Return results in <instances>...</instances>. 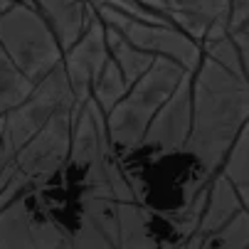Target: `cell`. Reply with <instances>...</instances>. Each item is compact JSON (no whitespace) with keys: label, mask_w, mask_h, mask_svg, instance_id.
<instances>
[{"label":"cell","mask_w":249,"mask_h":249,"mask_svg":"<svg viewBox=\"0 0 249 249\" xmlns=\"http://www.w3.org/2000/svg\"><path fill=\"white\" fill-rule=\"evenodd\" d=\"M153 210L143 200H119L121 247H158L160 239L153 230Z\"/></svg>","instance_id":"obj_13"},{"label":"cell","mask_w":249,"mask_h":249,"mask_svg":"<svg viewBox=\"0 0 249 249\" xmlns=\"http://www.w3.org/2000/svg\"><path fill=\"white\" fill-rule=\"evenodd\" d=\"M91 3H99V0H91Z\"/></svg>","instance_id":"obj_23"},{"label":"cell","mask_w":249,"mask_h":249,"mask_svg":"<svg viewBox=\"0 0 249 249\" xmlns=\"http://www.w3.org/2000/svg\"><path fill=\"white\" fill-rule=\"evenodd\" d=\"M232 0H168V18L200 45L222 37L230 30Z\"/></svg>","instance_id":"obj_10"},{"label":"cell","mask_w":249,"mask_h":249,"mask_svg":"<svg viewBox=\"0 0 249 249\" xmlns=\"http://www.w3.org/2000/svg\"><path fill=\"white\" fill-rule=\"evenodd\" d=\"M35 8L54 30L62 50L72 47L79 40V35L87 30L96 13L91 0H35Z\"/></svg>","instance_id":"obj_12"},{"label":"cell","mask_w":249,"mask_h":249,"mask_svg":"<svg viewBox=\"0 0 249 249\" xmlns=\"http://www.w3.org/2000/svg\"><path fill=\"white\" fill-rule=\"evenodd\" d=\"M242 207H244V202H242L237 188L230 183V178L222 170H217L210 178L207 202H205V210H202V217H200L195 232L188 237L185 247H202L205 239L210 234H215L222 225H227Z\"/></svg>","instance_id":"obj_11"},{"label":"cell","mask_w":249,"mask_h":249,"mask_svg":"<svg viewBox=\"0 0 249 249\" xmlns=\"http://www.w3.org/2000/svg\"><path fill=\"white\" fill-rule=\"evenodd\" d=\"M202 247H249V207L244 205L227 225L210 234Z\"/></svg>","instance_id":"obj_18"},{"label":"cell","mask_w":249,"mask_h":249,"mask_svg":"<svg viewBox=\"0 0 249 249\" xmlns=\"http://www.w3.org/2000/svg\"><path fill=\"white\" fill-rule=\"evenodd\" d=\"M141 3H146L148 8H153V10H158V13H163L165 18H168V0H141ZM173 22V20H170Z\"/></svg>","instance_id":"obj_20"},{"label":"cell","mask_w":249,"mask_h":249,"mask_svg":"<svg viewBox=\"0 0 249 249\" xmlns=\"http://www.w3.org/2000/svg\"><path fill=\"white\" fill-rule=\"evenodd\" d=\"M188 72V67L170 57H156L148 72L138 82H133L126 96L106 114L111 146L121 156V160L141 151V143H143V136L153 116L165 104V99L175 91V87L185 79Z\"/></svg>","instance_id":"obj_2"},{"label":"cell","mask_w":249,"mask_h":249,"mask_svg":"<svg viewBox=\"0 0 249 249\" xmlns=\"http://www.w3.org/2000/svg\"><path fill=\"white\" fill-rule=\"evenodd\" d=\"M0 247H72L69 232L25 190L0 210Z\"/></svg>","instance_id":"obj_7"},{"label":"cell","mask_w":249,"mask_h":249,"mask_svg":"<svg viewBox=\"0 0 249 249\" xmlns=\"http://www.w3.org/2000/svg\"><path fill=\"white\" fill-rule=\"evenodd\" d=\"M94 8L101 15V20L109 27H114L116 32H121L131 45L146 50L156 57H170L188 69H195L197 62L202 59V45L173 22L136 20V18L121 13L119 8H114L111 3H106V0L94 3Z\"/></svg>","instance_id":"obj_5"},{"label":"cell","mask_w":249,"mask_h":249,"mask_svg":"<svg viewBox=\"0 0 249 249\" xmlns=\"http://www.w3.org/2000/svg\"><path fill=\"white\" fill-rule=\"evenodd\" d=\"M109 57L111 52H109V40H106V22L101 20L99 13H94L91 22L79 35V40L72 47H67L62 57V67L79 101L91 96L94 79L99 77Z\"/></svg>","instance_id":"obj_9"},{"label":"cell","mask_w":249,"mask_h":249,"mask_svg":"<svg viewBox=\"0 0 249 249\" xmlns=\"http://www.w3.org/2000/svg\"><path fill=\"white\" fill-rule=\"evenodd\" d=\"M0 45L32 82L47 77L64 57L54 30L30 3H13L0 13Z\"/></svg>","instance_id":"obj_3"},{"label":"cell","mask_w":249,"mask_h":249,"mask_svg":"<svg viewBox=\"0 0 249 249\" xmlns=\"http://www.w3.org/2000/svg\"><path fill=\"white\" fill-rule=\"evenodd\" d=\"M128 87L131 84H128L126 74L121 72V67L114 62V57H109V59H106V64H104V69L99 72V77L94 79L91 96H94V101L101 106V109L109 114L114 106L126 96Z\"/></svg>","instance_id":"obj_17"},{"label":"cell","mask_w":249,"mask_h":249,"mask_svg":"<svg viewBox=\"0 0 249 249\" xmlns=\"http://www.w3.org/2000/svg\"><path fill=\"white\" fill-rule=\"evenodd\" d=\"M13 3H30V5H35V0H13Z\"/></svg>","instance_id":"obj_21"},{"label":"cell","mask_w":249,"mask_h":249,"mask_svg":"<svg viewBox=\"0 0 249 249\" xmlns=\"http://www.w3.org/2000/svg\"><path fill=\"white\" fill-rule=\"evenodd\" d=\"M232 37L237 42V50H239V59H242V72H244V79L249 82V32L247 30H234Z\"/></svg>","instance_id":"obj_19"},{"label":"cell","mask_w":249,"mask_h":249,"mask_svg":"<svg viewBox=\"0 0 249 249\" xmlns=\"http://www.w3.org/2000/svg\"><path fill=\"white\" fill-rule=\"evenodd\" d=\"M242 30H247V32H249V20H247V25H244V27H242Z\"/></svg>","instance_id":"obj_22"},{"label":"cell","mask_w":249,"mask_h":249,"mask_svg":"<svg viewBox=\"0 0 249 249\" xmlns=\"http://www.w3.org/2000/svg\"><path fill=\"white\" fill-rule=\"evenodd\" d=\"M249 121V82L202 52L193 69V128L185 153L202 173L215 175L234 138Z\"/></svg>","instance_id":"obj_1"},{"label":"cell","mask_w":249,"mask_h":249,"mask_svg":"<svg viewBox=\"0 0 249 249\" xmlns=\"http://www.w3.org/2000/svg\"><path fill=\"white\" fill-rule=\"evenodd\" d=\"M79 99L69 84L64 67H54L47 77H42L35 89L5 116H0V138L20 151L27 141L37 133L57 111L77 106Z\"/></svg>","instance_id":"obj_4"},{"label":"cell","mask_w":249,"mask_h":249,"mask_svg":"<svg viewBox=\"0 0 249 249\" xmlns=\"http://www.w3.org/2000/svg\"><path fill=\"white\" fill-rule=\"evenodd\" d=\"M77 106L57 111L27 143L18 151V175L27 183V188H45L50 180L62 175L69 160L72 146V116Z\"/></svg>","instance_id":"obj_6"},{"label":"cell","mask_w":249,"mask_h":249,"mask_svg":"<svg viewBox=\"0 0 249 249\" xmlns=\"http://www.w3.org/2000/svg\"><path fill=\"white\" fill-rule=\"evenodd\" d=\"M106 40H109V52H111L114 62L121 67V72L126 74L128 84L138 82L151 69V64L156 62V54H151L146 50L131 45L121 32H116L109 25H106Z\"/></svg>","instance_id":"obj_14"},{"label":"cell","mask_w":249,"mask_h":249,"mask_svg":"<svg viewBox=\"0 0 249 249\" xmlns=\"http://www.w3.org/2000/svg\"><path fill=\"white\" fill-rule=\"evenodd\" d=\"M35 84L22 69L13 62L8 50L0 45V116H5L35 89Z\"/></svg>","instance_id":"obj_15"},{"label":"cell","mask_w":249,"mask_h":249,"mask_svg":"<svg viewBox=\"0 0 249 249\" xmlns=\"http://www.w3.org/2000/svg\"><path fill=\"white\" fill-rule=\"evenodd\" d=\"M190 128H193V69L153 116L143 136V143H141V151H151L156 156L185 153Z\"/></svg>","instance_id":"obj_8"},{"label":"cell","mask_w":249,"mask_h":249,"mask_svg":"<svg viewBox=\"0 0 249 249\" xmlns=\"http://www.w3.org/2000/svg\"><path fill=\"white\" fill-rule=\"evenodd\" d=\"M220 170L230 178V183L237 188L242 202L249 207V121L234 138V143L230 153L225 156V163Z\"/></svg>","instance_id":"obj_16"}]
</instances>
